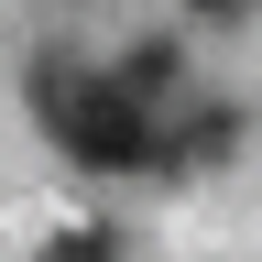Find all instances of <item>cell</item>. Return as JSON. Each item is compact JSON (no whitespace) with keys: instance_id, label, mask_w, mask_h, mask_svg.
<instances>
[{"instance_id":"1","label":"cell","mask_w":262,"mask_h":262,"mask_svg":"<svg viewBox=\"0 0 262 262\" xmlns=\"http://www.w3.org/2000/svg\"><path fill=\"white\" fill-rule=\"evenodd\" d=\"M33 110H44V131H55L77 164H98V175L153 164V110H142L120 77H66V66H33Z\"/></svg>"},{"instance_id":"2","label":"cell","mask_w":262,"mask_h":262,"mask_svg":"<svg viewBox=\"0 0 262 262\" xmlns=\"http://www.w3.org/2000/svg\"><path fill=\"white\" fill-rule=\"evenodd\" d=\"M175 66H186L175 44H131V55H120V88H131V98H142V110H153V98L175 88Z\"/></svg>"},{"instance_id":"3","label":"cell","mask_w":262,"mask_h":262,"mask_svg":"<svg viewBox=\"0 0 262 262\" xmlns=\"http://www.w3.org/2000/svg\"><path fill=\"white\" fill-rule=\"evenodd\" d=\"M44 262H120V229H66Z\"/></svg>"},{"instance_id":"4","label":"cell","mask_w":262,"mask_h":262,"mask_svg":"<svg viewBox=\"0 0 262 262\" xmlns=\"http://www.w3.org/2000/svg\"><path fill=\"white\" fill-rule=\"evenodd\" d=\"M196 11H229V0H196Z\"/></svg>"}]
</instances>
